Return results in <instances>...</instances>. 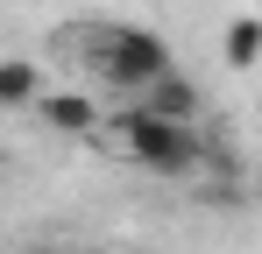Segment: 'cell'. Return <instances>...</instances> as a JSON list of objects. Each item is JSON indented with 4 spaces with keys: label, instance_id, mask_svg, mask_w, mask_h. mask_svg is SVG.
Wrapping results in <instances>:
<instances>
[{
    "label": "cell",
    "instance_id": "cell-1",
    "mask_svg": "<svg viewBox=\"0 0 262 254\" xmlns=\"http://www.w3.org/2000/svg\"><path fill=\"white\" fill-rule=\"evenodd\" d=\"M85 64L114 85V92H149L163 71H177L170 42L149 36V29H135V21H99V29L85 36Z\"/></svg>",
    "mask_w": 262,
    "mask_h": 254
},
{
    "label": "cell",
    "instance_id": "cell-7",
    "mask_svg": "<svg viewBox=\"0 0 262 254\" xmlns=\"http://www.w3.org/2000/svg\"><path fill=\"white\" fill-rule=\"evenodd\" d=\"M0 191H7V163H0Z\"/></svg>",
    "mask_w": 262,
    "mask_h": 254
},
{
    "label": "cell",
    "instance_id": "cell-5",
    "mask_svg": "<svg viewBox=\"0 0 262 254\" xmlns=\"http://www.w3.org/2000/svg\"><path fill=\"white\" fill-rule=\"evenodd\" d=\"M43 99V64H29V57H0V106L7 113H29Z\"/></svg>",
    "mask_w": 262,
    "mask_h": 254
},
{
    "label": "cell",
    "instance_id": "cell-3",
    "mask_svg": "<svg viewBox=\"0 0 262 254\" xmlns=\"http://www.w3.org/2000/svg\"><path fill=\"white\" fill-rule=\"evenodd\" d=\"M29 113L43 120V134H64V141H99V127H106L99 99L92 92H71V85H43V99Z\"/></svg>",
    "mask_w": 262,
    "mask_h": 254
},
{
    "label": "cell",
    "instance_id": "cell-2",
    "mask_svg": "<svg viewBox=\"0 0 262 254\" xmlns=\"http://www.w3.org/2000/svg\"><path fill=\"white\" fill-rule=\"evenodd\" d=\"M114 134H121V148H128L135 163L156 169V176H191V169L206 163V134H199V127L149 120L142 106H135V113H121V120H114Z\"/></svg>",
    "mask_w": 262,
    "mask_h": 254
},
{
    "label": "cell",
    "instance_id": "cell-6",
    "mask_svg": "<svg viewBox=\"0 0 262 254\" xmlns=\"http://www.w3.org/2000/svg\"><path fill=\"white\" fill-rule=\"evenodd\" d=\"M220 57H227V71H255L262 64V14H234L227 36H220Z\"/></svg>",
    "mask_w": 262,
    "mask_h": 254
},
{
    "label": "cell",
    "instance_id": "cell-4",
    "mask_svg": "<svg viewBox=\"0 0 262 254\" xmlns=\"http://www.w3.org/2000/svg\"><path fill=\"white\" fill-rule=\"evenodd\" d=\"M199 106L206 99H199V85L184 78V71H163V78L142 92V113L149 120H170V127H199Z\"/></svg>",
    "mask_w": 262,
    "mask_h": 254
}]
</instances>
